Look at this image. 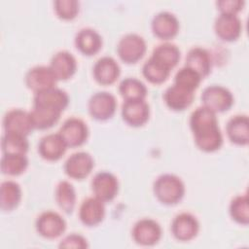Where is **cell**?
I'll return each mask as SVG.
<instances>
[{"label":"cell","instance_id":"obj_4","mask_svg":"<svg viewBox=\"0 0 249 249\" xmlns=\"http://www.w3.org/2000/svg\"><path fill=\"white\" fill-rule=\"evenodd\" d=\"M147 50L146 42L138 34L128 33L123 36L117 46L119 57L127 64L136 63L140 60Z\"/></svg>","mask_w":249,"mask_h":249},{"label":"cell","instance_id":"obj_32","mask_svg":"<svg viewBox=\"0 0 249 249\" xmlns=\"http://www.w3.org/2000/svg\"><path fill=\"white\" fill-rule=\"evenodd\" d=\"M170 69L150 56L142 66L143 76L152 84H161L168 78Z\"/></svg>","mask_w":249,"mask_h":249},{"label":"cell","instance_id":"obj_2","mask_svg":"<svg viewBox=\"0 0 249 249\" xmlns=\"http://www.w3.org/2000/svg\"><path fill=\"white\" fill-rule=\"evenodd\" d=\"M153 191L161 203L173 205L183 198L185 195V185L180 177L165 173L160 175L155 180Z\"/></svg>","mask_w":249,"mask_h":249},{"label":"cell","instance_id":"obj_35","mask_svg":"<svg viewBox=\"0 0 249 249\" xmlns=\"http://www.w3.org/2000/svg\"><path fill=\"white\" fill-rule=\"evenodd\" d=\"M201 80L202 78L195 70L184 65L175 74L174 84L195 92V90L198 88Z\"/></svg>","mask_w":249,"mask_h":249},{"label":"cell","instance_id":"obj_29","mask_svg":"<svg viewBox=\"0 0 249 249\" xmlns=\"http://www.w3.org/2000/svg\"><path fill=\"white\" fill-rule=\"evenodd\" d=\"M151 57L171 70L180 60V50L174 44L162 43L153 50Z\"/></svg>","mask_w":249,"mask_h":249},{"label":"cell","instance_id":"obj_10","mask_svg":"<svg viewBox=\"0 0 249 249\" xmlns=\"http://www.w3.org/2000/svg\"><path fill=\"white\" fill-rule=\"evenodd\" d=\"M24 81L26 87L35 93L55 87L57 79L50 66L37 65L26 72Z\"/></svg>","mask_w":249,"mask_h":249},{"label":"cell","instance_id":"obj_27","mask_svg":"<svg viewBox=\"0 0 249 249\" xmlns=\"http://www.w3.org/2000/svg\"><path fill=\"white\" fill-rule=\"evenodd\" d=\"M21 200V188L12 180L4 181L0 188V203L3 211H12Z\"/></svg>","mask_w":249,"mask_h":249},{"label":"cell","instance_id":"obj_20","mask_svg":"<svg viewBox=\"0 0 249 249\" xmlns=\"http://www.w3.org/2000/svg\"><path fill=\"white\" fill-rule=\"evenodd\" d=\"M121 73L119 63L111 56L100 57L92 68V74L95 81L103 86L112 85L117 81Z\"/></svg>","mask_w":249,"mask_h":249},{"label":"cell","instance_id":"obj_37","mask_svg":"<svg viewBox=\"0 0 249 249\" xmlns=\"http://www.w3.org/2000/svg\"><path fill=\"white\" fill-rule=\"evenodd\" d=\"M60 248H75V249H84L88 248L89 244L83 235L79 233H70L61 239L58 245Z\"/></svg>","mask_w":249,"mask_h":249},{"label":"cell","instance_id":"obj_28","mask_svg":"<svg viewBox=\"0 0 249 249\" xmlns=\"http://www.w3.org/2000/svg\"><path fill=\"white\" fill-rule=\"evenodd\" d=\"M54 198L61 210L70 214L76 205V192L73 185L68 181H60L54 191Z\"/></svg>","mask_w":249,"mask_h":249},{"label":"cell","instance_id":"obj_9","mask_svg":"<svg viewBox=\"0 0 249 249\" xmlns=\"http://www.w3.org/2000/svg\"><path fill=\"white\" fill-rule=\"evenodd\" d=\"M91 190L97 198L107 202L113 200L119 192L118 178L111 172L100 171L91 180Z\"/></svg>","mask_w":249,"mask_h":249},{"label":"cell","instance_id":"obj_21","mask_svg":"<svg viewBox=\"0 0 249 249\" xmlns=\"http://www.w3.org/2000/svg\"><path fill=\"white\" fill-rule=\"evenodd\" d=\"M58 80L70 79L77 70V61L74 55L67 51H59L54 53L49 65Z\"/></svg>","mask_w":249,"mask_h":249},{"label":"cell","instance_id":"obj_22","mask_svg":"<svg viewBox=\"0 0 249 249\" xmlns=\"http://www.w3.org/2000/svg\"><path fill=\"white\" fill-rule=\"evenodd\" d=\"M195 92L173 83L163 93V100L168 108L173 111H183L193 102Z\"/></svg>","mask_w":249,"mask_h":249},{"label":"cell","instance_id":"obj_26","mask_svg":"<svg viewBox=\"0 0 249 249\" xmlns=\"http://www.w3.org/2000/svg\"><path fill=\"white\" fill-rule=\"evenodd\" d=\"M61 113L62 112L56 109L33 105V108L30 111V116L34 129L43 130L52 127L58 122Z\"/></svg>","mask_w":249,"mask_h":249},{"label":"cell","instance_id":"obj_14","mask_svg":"<svg viewBox=\"0 0 249 249\" xmlns=\"http://www.w3.org/2000/svg\"><path fill=\"white\" fill-rule=\"evenodd\" d=\"M151 27L156 37L161 40H170L178 34L180 25L179 20L174 14L162 11L154 16Z\"/></svg>","mask_w":249,"mask_h":249},{"label":"cell","instance_id":"obj_18","mask_svg":"<svg viewBox=\"0 0 249 249\" xmlns=\"http://www.w3.org/2000/svg\"><path fill=\"white\" fill-rule=\"evenodd\" d=\"M69 104L67 92L56 87L34 93L33 105L45 106L63 112Z\"/></svg>","mask_w":249,"mask_h":249},{"label":"cell","instance_id":"obj_5","mask_svg":"<svg viewBox=\"0 0 249 249\" xmlns=\"http://www.w3.org/2000/svg\"><path fill=\"white\" fill-rule=\"evenodd\" d=\"M89 115L97 121L111 119L117 109L116 97L108 91H97L93 93L88 102Z\"/></svg>","mask_w":249,"mask_h":249},{"label":"cell","instance_id":"obj_3","mask_svg":"<svg viewBox=\"0 0 249 249\" xmlns=\"http://www.w3.org/2000/svg\"><path fill=\"white\" fill-rule=\"evenodd\" d=\"M201 102L202 106L214 113H222L228 111L232 106L233 95L223 86L211 85L202 90Z\"/></svg>","mask_w":249,"mask_h":249},{"label":"cell","instance_id":"obj_19","mask_svg":"<svg viewBox=\"0 0 249 249\" xmlns=\"http://www.w3.org/2000/svg\"><path fill=\"white\" fill-rule=\"evenodd\" d=\"M67 145L61 135L50 133L41 138L38 144V153L46 160H58L66 152Z\"/></svg>","mask_w":249,"mask_h":249},{"label":"cell","instance_id":"obj_13","mask_svg":"<svg viewBox=\"0 0 249 249\" xmlns=\"http://www.w3.org/2000/svg\"><path fill=\"white\" fill-rule=\"evenodd\" d=\"M94 160L88 152H77L72 154L64 162V171L73 179L82 180L92 170Z\"/></svg>","mask_w":249,"mask_h":249},{"label":"cell","instance_id":"obj_12","mask_svg":"<svg viewBox=\"0 0 249 249\" xmlns=\"http://www.w3.org/2000/svg\"><path fill=\"white\" fill-rule=\"evenodd\" d=\"M199 231V223L196 216L183 212L174 217L171 223V232L179 241H190L194 239Z\"/></svg>","mask_w":249,"mask_h":249},{"label":"cell","instance_id":"obj_36","mask_svg":"<svg viewBox=\"0 0 249 249\" xmlns=\"http://www.w3.org/2000/svg\"><path fill=\"white\" fill-rule=\"evenodd\" d=\"M79 2L77 0H55L53 9L56 16L64 20L75 18L79 13Z\"/></svg>","mask_w":249,"mask_h":249},{"label":"cell","instance_id":"obj_17","mask_svg":"<svg viewBox=\"0 0 249 249\" xmlns=\"http://www.w3.org/2000/svg\"><path fill=\"white\" fill-rule=\"evenodd\" d=\"M105 216L104 201L96 196H90L83 200L79 208V218L87 227H94L101 223Z\"/></svg>","mask_w":249,"mask_h":249},{"label":"cell","instance_id":"obj_16","mask_svg":"<svg viewBox=\"0 0 249 249\" xmlns=\"http://www.w3.org/2000/svg\"><path fill=\"white\" fill-rule=\"evenodd\" d=\"M214 30L221 40L233 42L238 39L241 34V20L237 15L220 14L215 19Z\"/></svg>","mask_w":249,"mask_h":249},{"label":"cell","instance_id":"obj_24","mask_svg":"<svg viewBox=\"0 0 249 249\" xmlns=\"http://www.w3.org/2000/svg\"><path fill=\"white\" fill-rule=\"evenodd\" d=\"M75 46L83 54L93 55L102 48V37L96 30L85 27L77 32Z\"/></svg>","mask_w":249,"mask_h":249},{"label":"cell","instance_id":"obj_25","mask_svg":"<svg viewBox=\"0 0 249 249\" xmlns=\"http://www.w3.org/2000/svg\"><path fill=\"white\" fill-rule=\"evenodd\" d=\"M229 139L236 145H247L249 142V120L246 115L231 117L226 126Z\"/></svg>","mask_w":249,"mask_h":249},{"label":"cell","instance_id":"obj_23","mask_svg":"<svg viewBox=\"0 0 249 249\" xmlns=\"http://www.w3.org/2000/svg\"><path fill=\"white\" fill-rule=\"evenodd\" d=\"M185 66L195 70L202 79L208 76L212 69V58L210 53L201 47L192 48L187 55Z\"/></svg>","mask_w":249,"mask_h":249},{"label":"cell","instance_id":"obj_38","mask_svg":"<svg viewBox=\"0 0 249 249\" xmlns=\"http://www.w3.org/2000/svg\"><path fill=\"white\" fill-rule=\"evenodd\" d=\"M245 2L243 0H219L216 2L217 8L220 14L237 15L244 7Z\"/></svg>","mask_w":249,"mask_h":249},{"label":"cell","instance_id":"obj_30","mask_svg":"<svg viewBox=\"0 0 249 249\" xmlns=\"http://www.w3.org/2000/svg\"><path fill=\"white\" fill-rule=\"evenodd\" d=\"M0 165L3 174L18 176L26 170L28 159L22 154H3Z\"/></svg>","mask_w":249,"mask_h":249},{"label":"cell","instance_id":"obj_8","mask_svg":"<svg viewBox=\"0 0 249 249\" xmlns=\"http://www.w3.org/2000/svg\"><path fill=\"white\" fill-rule=\"evenodd\" d=\"M58 133L65 141L67 147H80L89 137V127L82 119L71 117L62 124Z\"/></svg>","mask_w":249,"mask_h":249},{"label":"cell","instance_id":"obj_11","mask_svg":"<svg viewBox=\"0 0 249 249\" xmlns=\"http://www.w3.org/2000/svg\"><path fill=\"white\" fill-rule=\"evenodd\" d=\"M123 120L129 125L138 127L147 123L150 107L145 99H127L122 105Z\"/></svg>","mask_w":249,"mask_h":249},{"label":"cell","instance_id":"obj_6","mask_svg":"<svg viewBox=\"0 0 249 249\" xmlns=\"http://www.w3.org/2000/svg\"><path fill=\"white\" fill-rule=\"evenodd\" d=\"M35 227L41 236L53 239L60 236L65 231L66 222L57 212L47 210L37 217Z\"/></svg>","mask_w":249,"mask_h":249},{"label":"cell","instance_id":"obj_7","mask_svg":"<svg viewBox=\"0 0 249 249\" xmlns=\"http://www.w3.org/2000/svg\"><path fill=\"white\" fill-rule=\"evenodd\" d=\"M161 228L160 224L150 218L138 220L132 228L133 240L143 246H153L161 238Z\"/></svg>","mask_w":249,"mask_h":249},{"label":"cell","instance_id":"obj_34","mask_svg":"<svg viewBox=\"0 0 249 249\" xmlns=\"http://www.w3.org/2000/svg\"><path fill=\"white\" fill-rule=\"evenodd\" d=\"M230 215L236 223L248 225L249 223V205L248 196L246 194L234 196L230 203Z\"/></svg>","mask_w":249,"mask_h":249},{"label":"cell","instance_id":"obj_1","mask_svg":"<svg viewBox=\"0 0 249 249\" xmlns=\"http://www.w3.org/2000/svg\"><path fill=\"white\" fill-rule=\"evenodd\" d=\"M190 127L196 145L203 152L211 153L223 145V135L218 125L216 113L210 109L197 107L190 117Z\"/></svg>","mask_w":249,"mask_h":249},{"label":"cell","instance_id":"obj_33","mask_svg":"<svg viewBox=\"0 0 249 249\" xmlns=\"http://www.w3.org/2000/svg\"><path fill=\"white\" fill-rule=\"evenodd\" d=\"M119 91L121 95L127 99H145L148 89L143 82L136 78H125L119 85Z\"/></svg>","mask_w":249,"mask_h":249},{"label":"cell","instance_id":"obj_15","mask_svg":"<svg viewBox=\"0 0 249 249\" xmlns=\"http://www.w3.org/2000/svg\"><path fill=\"white\" fill-rule=\"evenodd\" d=\"M3 127L6 132H15L27 136L34 129L30 112L22 109H12L3 118Z\"/></svg>","mask_w":249,"mask_h":249},{"label":"cell","instance_id":"obj_31","mask_svg":"<svg viewBox=\"0 0 249 249\" xmlns=\"http://www.w3.org/2000/svg\"><path fill=\"white\" fill-rule=\"evenodd\" d=\"M1 147L3 154H22L26 155L29 148L27 136L15 133L6 132L2 135Z\"/></svg>","mask_w":249,"mask_h":249}]
</instances>
